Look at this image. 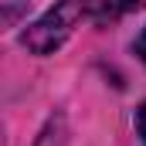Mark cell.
Listing matches in <instances>:
<instances>
[{
    "label": "cell",
    "instance_id": "4",
    "mask_svg": "<svg viewBox=\"0 0 146 146\" xmlns=\"http://www.w3.org/2000/svg\"><path fill=\"white\" fill-rule=\"evenodd\" d=\"M136 54L143 58V65H146V31H143L139 37H136Z\"/></svg>",
    "mask_w": 146,
    "mask_h": 146
},
{
    "label": "cell",
    "instance_id": "1",
    "mask_svg": "<svg viewBox=\"0 0 146 146\" xmlns=\"http://www.w3.org/2000/svg\"><path fill=\"white\" fill-rule=\"evenodd\" d=\"M85 21V10H82V0H58L41 21H34L27 31H24V48L34 51V54H51L58 51L68 34L75 31V24Z\"/></svg>",
    "mask_w": 146,
    "mask_h": 146
},
{
    "label": "cell",
    "instance_id": "2",
    "mask_svg": "<svg viewBox=\"0 0 146 146\" xmlns=\"http://www.w3.org/2000/svg\"><path fill=\"white\" fill-rule=\"evenodd\" d=\"M139 7H143V0H82L85 21H95V24H112Z\"/></svg>",
    "mask_w": 146,
    "mask_h": 146
},
{
    "label": "cell",
    "instance_id": "3",
    "mask_svg": "<svg viewBox=\"0 0 146 146\" xmlns=\"http://www.w3.org/2000/svg\"><path fill=\"white\" fill-rule=\"evenodd\" d=\"M136 126H139V136H143V143H146V106L136 112Z\"/></svg>",
    "mask_w": 146,
    "mask_h": 146
}]
</instances>
